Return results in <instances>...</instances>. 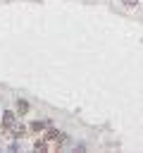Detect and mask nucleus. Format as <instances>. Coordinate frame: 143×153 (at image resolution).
I'll return each mask as SVG.
<instances>
[{
    "instance_id": "obj_3",
    "label": "nucleus",
    "mask_w": 143,
    "mask_h": 153,
    "mask_svg": "<svg viewBox=\"0 0 143 153\" xmlns=\"http://www.w3.org/2000/svg\"><path fill=\"white\" fill-rule=\"evenodd\" d=\"M14 112H17L19 117H24V115H29V103H26L24 98H19V100H17V108H14Z\"/></svg>"
},
{
    "instance_id": "obj_2",
    "label": "nucleus",
    "mask_w": 143,
    "mask_h": 153,
    "mask_svg": "<svg viewBox=\"0 0 143 153\" xmlns=\"http://www.w3.org/2000/svg\"><path fill=\"white\" fill-rule=\"evenodd\" d=\"M26 134H29V124H24V122H19V120H17V124L12 127L10 136H14V139H21V136H26Z\"/></svg>"
},
{
    "instance_id": "obj_4",
    "label": "nucleus",
    "mask_w": 143,
    "mask_h": 153,
    "mask_svg": "<svg viewBox=\"0 0 143 153\" xmlns=\"http://www.w3.org/2000/svg\"><path fill=\"white\" fill-rule=\"evenodd\" d=\"M45 127H48V122H41V120H36V122H31V124H29V131H31V134H41Z\"/></svg>"
},
{
    "instance_id": "obj_1",
    "label": "nucleus",
    "mask_w": 143,
    "mask_h": 153,
    "mask_svg": "<svg viewBox=\"0 0 143 153\" xmlns=\"http://www.w3.org/2000/svg\"><path fill=\"white\" fill-rule=\"evenodd\" d=\"M17 120H19V115H17L14 110H7V112L2 115V134H10L12 127L17 124Z\"/></svg>"
},
{
    "instance_id": "obj_5",
    "label": "nucleus",
    "mask_w": 143,
    "mask_h": 153,
    "mask_svg": "<svg viewBox=\"0 0 143 153\" xmlns=\"http://www.w3.org/2000/svg\"><path fill=\"white\" fill-rule=\"evenodd\" d=\"M126 10H133V7H138V0H119Z\"/></svg>"
}]
</instances>
